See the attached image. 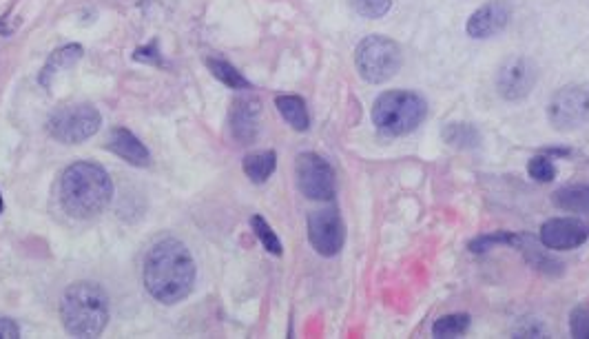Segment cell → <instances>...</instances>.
<instances>
[{"label":"cell","instance_id":"1","mask_svg":"<svg viewBox=\"0 0 589 339\" xmlns=\"http://www.w3.org/2000/svg\"><path fill=\"white\" fill-rule=\"evenodd\" d=\"M144 286L153 300L178 304L191 295L195 284V262L186 244L167 238L151 246L144 260Z\"/></svg>","mask_w":589,"mask_h":339},{"label":"cell","instance_id":"2","mask_svg":"<svg viewBox=\"0 0 589 339\" xmlns=\"http://www.w3.org/2000/svg\"><path fill=\"white\" fill-rule=\"evenodd\" d=\"M113 200L109 173L96 162H76L62 173L60 204L76 220H91L105 213Z\"/></svg>","mask_w":589,"mask_h":339},{"label":"cell","instance_id":"3","mask_svg":"<svg viewBox=\"0 0 589 339\" xmlns=\"http://www.w3.org/2000/svg\"><path fill=\"white\" fill-rule=\"evenodd\" d=\"M60 320L74 337H98L109 324V297L96 282L71 284L60 300Z\"/></svg>","mask_w":589,"mask_h":339},{"label":"cell","instance_id":"4","mask_svg":"<svg viewBox=\"0 0 589 339\" xmlns=\"http://www.w3.org/2000/svg\"><path fill=\"white\" fill-rule=\"evenodd\" d=\"M428 116V102L415 91H384L372 107V122L386 136H408Z\"/></svg>","mask_w":589,"mask_h":339},{"label":"cell","instance_id":"5","mask_svg":"<svg viewBox=\"0 0 589 339\" xmlns=\"http://www.w3.org/2000/svg\"><path fill=\"white\" fill-rule=\"evenodd\" d=\"M355 65L366 82L381 85L399 74L403 65L401 47L386 36H366L355 49Z\"/></svg>","mask_w":589,"mask_h":339},{"label":"cell","instance_id":"6","mask_svg":"<svg viewBox=\"0 0 589 339\" xmlns=\"http://www.w3.org/2000/svg\"><path fill=\"white\" fill-rule=\"evenodd\" d=\"M102 125L100 111L93 105L58 107L47 120L49 136L62 145H80L96 136Z\"/></svg>","mask_w":589,"mask_h":339},{"label":"cell","instance_id":"7","mask_svg":"<svg viewBox=\"0 0 589 339\" xmlns=\"http://www.w3.org/2000/svg\"><path fill=\"white\" fill-rule=\"evenodd\" d=\"M295 180L297 189L306 195L308 200L330 202L337 193L335 169L330 162L317 153H299L295 162Z\"/></svg>","mask_w":589,"mask_h":339},{"label":"cell","instance_id":"8","mask_svg":"<svg viewBox=\"0 0 589 339\" xmlns=\"http://www.w3.org/2000/svg\"><path fill=\"white\" fill-rule=\"evenodd\" d=\"M547 118L558 131L581 129L589 122V89L563 87L552 96L547 105Z\"/></svg>","mask_w":589,"mask_h":339},{"label":"cell","instance_id":"9","mask_svg":"<svg viewBox=\"0 0 589 339\" xmlns=\"http://www.w3.org/2000/svg\"><path fill=\"white\" fill-rule=\"evenodd\" d=\"M308 240L322 258H335L346 242V226L335 207L308 215Z\"/></svg>","mask_w":589,"mask_h":339},{"label":"cell","instance_id":"10","mask_svg":"<svg viewBox=\"0 0 589 339\" xmlns=\"http://www.w3.org/2000/svg\"><path fill=\"white\" fill-rule=\"evenodd\" d=\"M536 78H539V71H536L532 60L516 56L501 65L499 74H496V91L510 102L523 100L532 94Z\"/></svg>","mask_w":589,"mask_h":339},{"label":"cell","instance_id":"11","mask_svg":"<svg viewBox=\"0 0 589 339\" xmlns=\"http://www.w3.org/2000/svg\"><path fill=\"white\" fill-rule=\"evenodd\" d=\"M589 240V222L581 218H552L539 231V242L550 251H572Z\"/></svg>","mask_w":589,"mask_h":339},{"label":"cell","instance_id":"12","mask_svg":"<svg viewBox=\"0 0 589 339\" xmlns=\"http://www.w3.org/2000/svg\"><path fill=\"white\" fill-rule=\"evenodd\" d=\"M512 20V5L508 0H490V3L481 5L477 12L468 18V25H465V32L474 40L492 38L505 27L510 25Z\"/></svg>","mask_w":589,"mask_h":339},{"label":"cell","instance_id":"13","mask_svg":"<svg viewBox=\"0 0 589 339\" xmlns=\"http://www.w3.org/2000/svg\"><path fill=\"white\" fill-rule=\"evenodd\" d=\"M260 100L253 96H242L233 100L231 107V133L242 145H251L260 136Z\"/></svg>","mask_w":589,"mask_h":339},{"label":"cell","instance_id":"14","mask_svg":"<svg viewBox=\"0 0 589 339\" xmlns=\"http://www.w3.org/2000/svg\"><path fill=\"white\" fill-rule=\"evenodd\" d=\"M109 149L124 162L133 164V167H149L151 164L149 149L129 129H113L109 138Z\"/></svg>","mask_w":589,"mask_h":339},{"label":"cell","instance_id":"15","mask_svg":"<svg viewBox=\"0 0 589 339\" xmlns=\"http://www.w3.org/2000/svg\"><path fill=\"white\" fill-rule=\"evenodd\" d=\"M514 246L525 255V260L530 262L536 271H541L545 275H554V277L563 275V262H558L552 258V255H547L545 246L536 244L532 235L516 233Z\"/></svg>","mask_w":589,"mask_h":339},{"label":"cell","instance_id":"16","mask_svg":"<svg viewBox=\"0 0 589 339\" xmlns=\"http://www.w3.org/2000/svg\"><path fill=\"white\" fill-rule=\"evenodd\" d=\"M80 58H82V47L80 45H65V47L56 49L54 54L49 56L43 71H40V85H43V87L54 85V80L62 74V71L74 67Z\"/></svg>","mask_w":589,"mask_h":339},{"label":"cell","instance_id":"17","mask_svg":"<svg viewBox=\"0 0 589 339\" xmlns=\"http://www.w3.org/2000/svg\"><path fill=\"white\" fill-rule=\"evenodd\" d=\"M244 173L253 184H264L273 176L277 169V153L275 151H257L244 158Z\"/></svg>","mask_w":589,"mask_h":339},{"label":"cell","instance_id":"18","mask_svg":"<svg viewBox=\"0 0 589 339\" xmlns=\"http://www.w3.org/2000/svg\"><path fill=\"white\" fill-rule=\"evenodd\" d=\"M275 107L282 113V118L291 125L295 131H308L310 116L304 98L299 96H277Z\"/></svg>","mask_w":589,"mask_h":339},{"label":"cell","instance_id":"19","mask_svg":"<svg viewBox=\"0 0 589 339\" xmlns=\"http://www.w3.org/2000/svg\"><path fill=\"white\" fill-rule=\"evenodd\" d=\"M554 207L572 213L589 215V184H574V187H563L552 195Z\"/></svg>","mask_w":589,"mask_h":339},{"label":"cell","instance_id":"20","mask_svg":"<svg viewBox=\"0 0 589 339\" xmlns=\"http://www.w3.org/2000/svg\"><path fill=\"white\" fill-rule=\"evenodd\" d=\"M441 136L450 147H457L463 151L477 149L481 145V133L477 127L470 125V122H450V125L443 127Z\"/></svg>","mask_w":589,"mask_h":339},{"label":"cell","instance_id":"21","mask_svg":"<svg viewBox=\"0 0 589 339\" xmlns=\"http://www.w3.org/2000/svg\"><path fill=\"white\" fill-rule=\"evenodd\" d=\"M206 67H209L211 74L229 89H251L253 87L251 80H246L240 71H237L231 63H226V60L209 58L206 60Z\"/></svg>","mask_w":589,"mask_h":339},{"label":"cell","instance_id":"22","mask_svg":"<svg viewBox=\"0 0 589 339\" xmlns=\"http://www.w3.org/2000/svg\"><path fill=\"white\" fill-rule=\"evenodd\" d=\"M468 328H470V315L452 313V315L439 317V320L432 324V335L434 337H459L463 333H468Z\"/></svg>","mask_w":589,"mask_h":339},{"label":"cell","instance_id":"23","mask_svg":"<svg viewBox=\"0 0 589 339\" xmlns=\"http://www.w3.org/2000/svg\"><path fill=\"white\" fill-rule=\"evenodd\" d=\"M251 226H253V231H255V235H257V240L262 242V246H264V249H266L268 253H273V255H282V253H284L282 242H279L277 233L273 231V226L268 224V222L262 218V215H253Z\"/></svg>","mask_w":589,"mask_h":339},{"label":"cell","instance_id":"24","mask_svg":"<svg viewBox=\"0 0 589 339\" xmlns=\"http://www.w3.org/2000/svg\"><path fill=\"white\" fill-rule=\"evenodd\" d=\"M350 7H353L359 16H364L368 20H377V18H384L390 12L392 0H350Z\"/></svg>","mask_w":589,"mask_h":339},{"label":"cell","instance_id":"25","mask_svg":"<svg viewBox=\"0 0 589 339\" xmlns=\"http://www.w3.org/2000/svg\"><path fill=\"white\" fill-rule=\"evenodd\" d=\"M527 173H530L532 180L547 184L556 178V167L550 156H534L527 162Z\"/></svg>","mask_w":589,"mask_h":339},{"label":"cell","instance_id":"26","mask_svg":"<svg viewBox=\"0 0 589 339\" xmlns=\"http://www.w3.org/2000/svg\"><path fill=\"white\" fill-rule=\"evenodd\" d=\"M514 242H516V233L499 231V233L481 235V238L472 240L470 242V251L472 253H488L492 249V246H496V244H510V246H514Z\"/></svg>","mask_w":589,"mask_h":339},{"label":"cell","instance_id":"27","mask_svg":"<svg viewBox=\"0 0 589 339\" xmlns=\"http://www.w3.org/2000/svg\"><path fill=\"white\" fill-rule=\"evenodd\" d=\"M570 331L578 339H589V304L574 308L570 315Z\"/></svg>","mask_w":589,"mask_h":339},{"label":"cell","instance_id":"28","mask_svg":"<svg viewBox=\"0 0 589 339\" xmlns=\"http://www.w3.org/2000/svg\"><path fill=\"white\" fill-rule=\"evenodd\" d=\"M133 60H138V63H149V65H164L158 40H151L149 45L138 47L136 54H133Z\"/></svg>","mask_w":589,"mask_h":339},{"label":"cell","instance_id":"29","mask_svg":"<svg viewBox=\"0 0 589 339\" xmlns=\"http://www.w3.org/2000/svg\"><path fill=\"white\" fill-rule=\"evenodd\" d=\"M0 337H3V339L20 337V328H18V324L9 320V317H0Z\"/></svg>","mask_w":589,"mask_h":339},{"label":"cell","instance_id":"30","mask_svg":"<svg viewBox=\"0 0 589 339\" xmlns=\"http://www.w3.org/2000/svg\"><path fill=\"white\" fill-rule=\"evenodd\" d=\"M3 207H5V204H3V195H0V213H3Z\"/></svg>","mask_w":589,"mask_h":339}]
</instances>
